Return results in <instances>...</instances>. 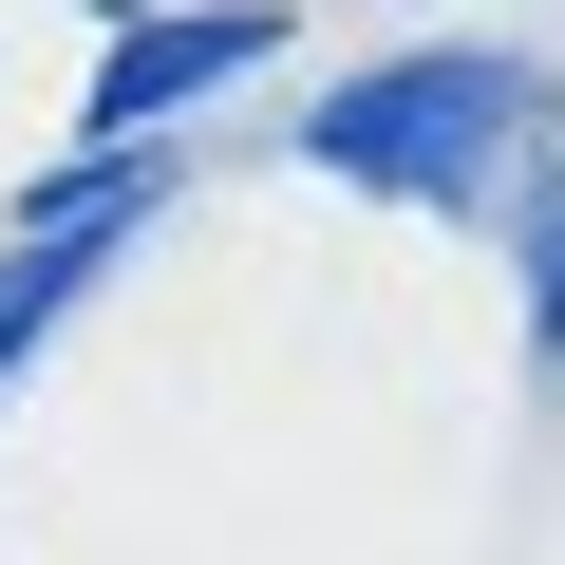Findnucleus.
Segmentation results:
<instances>
[{
    "label": "nucleus",
    "mask_w": 565,
    "mask_h": 565,
    "mask_svg": "<svg viewBox=\"0 0 565 565\" xmlns=\"http://www.w3.org/2000/svg\"><path fill=\"white\" fill-rule=\"evenodd\" d=\"M490 132H509V76L490 57H415V76L321 95V170L340 189H452V170H490Z\"/></svg>",
    "instance_id": "nucleus-1"
},
{
    "label": "nucleus",
    "mask_w": 565,
    "mask_h": 565,
    "mask_svg": "<svg viewBox=\"0 0 565 565\" xmlns=\"http://www.w3.org/2000/svg\"><path fill=\"white\" fill-rule=\"evenodd\" d=\"M282 20H264V0H226V20H170V39H132L114 76H95V132H132V114H170V95H207V76H245Z\"/></svg>",
    "instance_id": "nucleus-2"
}]
</instances>
